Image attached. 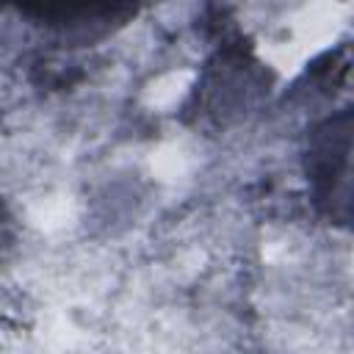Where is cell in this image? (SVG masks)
I'll return each mask as SVG.
<instances>
[{"mask_svg":"<svg viewBox=\"0 0 354 354\" xmlns=\"http://www.w3.org/2000/svg\"><path fill=\"white\" fill-rule=\"evenodd\" d=\"M30 6H36L44 14H61V17H75V14H86V17H97V14H108L130 0H25Z\"/></svg>","mask_w":354,"mask_h":354,"instance_id":"obj_1","label":"cell"}]
</instances>
